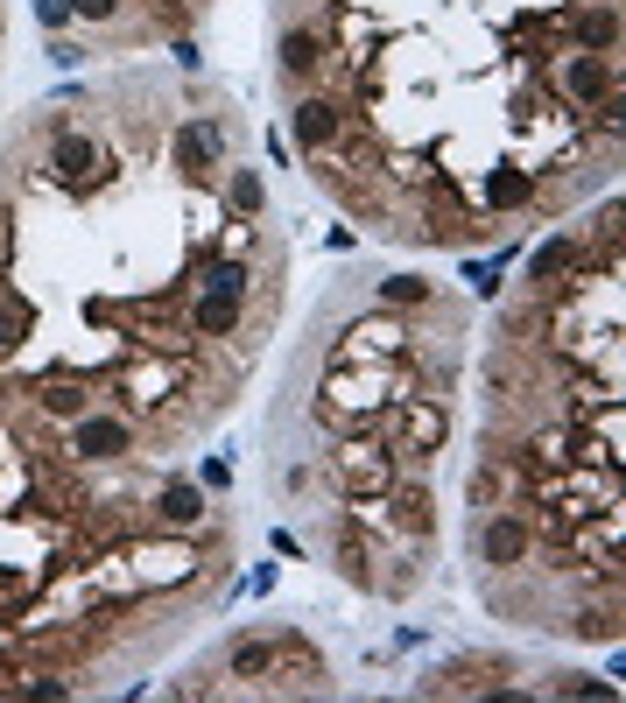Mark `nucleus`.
I'll return each instance as SVG.
<instances>
[{
	"instance_id": "obj_1",
	"label": "nucleus",
	"mask_w": 626,
	"mask_h": 703,
	"mask_svg": "<svg viewBox=\"0 0 626 703\" xmlns=\"http://www.w3.org/2000/svg\"><path fill=\"white\" fill-rule=\"evenodd\" d=\"M240 303H247V267L240 261H226V267H212V275L198 281V331L204 338H226L233 324H240Z\"/></svg>"
},
{
	"instance_id": "obj_2",
	"label": "nucleus",
	"mask_w": 626,
	"mask_h": 703,
	"mask_svg": "<svg viewBox=\"0 0 626 703\" xmlns=\"http://www.w3.org/2000/svg\"><path fill=\"white\" fill-rule=\"evenodd\" d=\"M71 451H78L85 465H113V457L134 451V423L127 415H107V409H85L78 423H71Z\"/></svg>"
},
{
	"instance_id": "obj_3",
	"label": "nucleus",
	"mask_w": 626,
	"mask_h": 703,
	"mask_svg": "<svg viewBox=\"0 0 626 703\" xmlns=\"http://www.w3.org/2000/svg\"><path fill=\"white\" fill-rule=\"evenodd\" d=\"M472 549H479V563H493V570H514V563L528 556V528H521L514 514H493L486 528H472Z\"/></svg>"
},
{
	"instance_id": "obj_4",
	"label": "nucleus",
	"mask_w": 626,
	"mask_h": 703,
	"mask_svg": "<svg viewBox=\"0 0 626 703\" xmlns=\"http://www.w3.org/2000/svg\"><path fill=\"white\" fill-rule=\"evenodd\" d=\"M556 85L571 92V106H591V99H605V57H591V50L556 57Z\"/></svg>"
},
{
	"instance_id": "obj_5",
	"label": "nucleus",
	"mask_w": 626,
	"mask_h": 703,
	"mask_svg": "<svg viewBox=\"0 0 626 703\" xmlns=\"http://www.w3.org/2000/svg\"><path fill=\"white\" fill-rule=\"evenodd\" d=\"M289 127H296V148H331L338 141V106L331 99H296V113H289Z\"/></svg>"
},
{
	"instance_id": "obj_6",
	"label": "nucleus",
	"mask_w": 626,
	"mask_h": 703,
	"mask_svg": "<svg viewBox=\"0 0 626 703\" xmlns=\"http://www.w3.org/2000/svg\"><path fill=\"white\" fill-rule=\"evenodd\" d=\"M212 162H218V127L212 120H184V127H176V170L204 176Z\"/></svg>"
},
{
	"instance_id": "obj_7",
	"label": "nucleus",
	"mask_w": 626,
	"mask_h": 703,
	"mask_svg": "<svg viewBox=\"0 0 626 703\" xmlns=\"http://www.w3.org/2000/svg\"><path fill=\"white\" fill-rule=\"evenodd\" d=\"M317 64H324V42L310 36V28H289V36H281V78H296V85H303Z\"/></svg>"
},
{
	"instance_id": "obj_8",
	"label": "nucleus",
	"mask_w": 626,
	"mask_h": 703,
	"mask_svg": "<svg viewBox=\"0 0 626 703\" xmlns=\"http://www.w3.org/2000/svg\"><path fill=\"white\" fill-rule=\"evenodd\" d=\"M155 514L170 520V528H198V514H204V500H198V486H170L155 500Z\"/></svg>"
},
{
	"instance_id": "obj_9",
	"label": "nucleus",
	"mask_w": 626,
	"mask_h": 703,
	"mask_svg": "<svg viewBox=\"0 0 626 703\" xmlns=\"http://www.w3.org/2000/svg\"><path fill=\"white\" fill-rule=\"evenodd\" d=\"M226 204H233V218H261V204H267L261 176H253V170H233V184H226Z\"/></svg>"
},
{
	"instance_id": "obj_10",
	"label": "nucleus",
	"mask_w": 626,
	"mask_h": 703,
	"mask_svg": "<svg viewBox=\"0 0 626 703\" xmlns=\"http://www.w3.org/2000/svg\"><path fill=\"white\" fill-rule=\"evenodd\" d=\"M92 141H85V134H64V141H57V176H64V184H85V170H92Z\"/></svg>"
},
{
	"instance_id": "obj_11",
	"label": "nucleus",
	"mask_w": 626,
	"mask_h": 703,
	"mask_svg": "<svg viewBox=\"0 0 626 703\" xmlns=\"http://www.w3.org/2000/svg\"><path fill=\"white\" fill-rule=\"evenodd\" d=\"M571 261H577V247H571V239H549V247L528 261V281H549V275H563Z\"/></svg>"
},
{
	"instance_id": "obj_12",
	"label": "nucleus",
	"mask_w": 626,
	"mask_h": 703,
	"mask_svg": "<svg viewBox=\"0 0 626 703\" xmlns=\"http://www.w3.org/2000/svg\"><path fill=\"white\" fill-rule=\"evenodd\" d=\"M486 198H493V204H528L535 184H528V176H514V170H493V176H486Z\"/></svg>"
},
{
	"instance_id": "obj_13",
	"label": "nucleus",
	"mask_w": 626,
	"mask_h": 703,
	"mask_svg": "<svg viewBox=\"0 0 626 703\" xmlns=\"http://www.w3.org/2000/svg\"><path fill=\"white\" fill-rule=\"evenodd\" d=\"M42 409H50V415H71V423H78V415L92 409V401H85V387H42Z\"/></svg>"
},
{
	"instance_id": "obj_14",
	"label": "nucleus",
	"mask_w": 626,
	"mask_h": 703,
	"mask_svg": "<svg viewBox=\"0 0 626 703\" xmlns=\"http://www.w3.org/2000/svg\"><path fill=\"white\" fill-rule=\"evenodd\" d=\"M267 654H275L267 640H233V676H261Z\"/></svg>"
},
{
	"instance_id": "obj_15",
	"label": "nucleus",
	"mask_w": 626,
	"mask_h": 703,
	"mask_svg": "<svg viewBox=\"0 0 626 703\" xmlns=\"http://www.w3.org/2000/svg\"><path fill=\"white\" fill-rule=\"evenodd\" d=\"M387 303H429V281H415V275H387Z\"/></svg>"
},
{
	"instance_id": "obj_16",
	"label": "nucleus",
	"mask_w": 626,
	"mask_h": 703,
	"mask_svg": "<svg viewBox=\"0 0 626 703\" xmlns=\"http://www.w3.org/2000/svg\"><path fill=\"white\" fill-rule=\"evenodd\" d=\"M14 346H22V310H14V303H0V359H8Z\"/></svg>"
},
{
	"instance_id": "obj_17",
	"label": "nucleus",
	"mask_w": 626,
	"mask_h": 703,
	"mask_svg": "<svg viewBox=\"0 0 626 703\" xmlns=\"http://www.w3.org/2000/svg\"><path fill=\"white\" fill-rule=\"evenodd\" d=\"M71 14H85V22H113L121 0H71Z\"/></svg>"
},
{
	"instance_id": "obj_18",
	"label": "nucleus",
	"mask_w": 626,
	"mask_h": 703,
	"mask_svg": "<svg viewBox=\"0 0 626 703\" xmlns=\"http://www.w3.org/2000/svg\"><path fill=\"white\" fill-rule=\"evenodd\" d=\"M36 22L42 28H64L71 22V0H36Z\"/></svg>"
},
{
	"instance_id": "obj_19",
	"label": "nucleus",
	"mask_w": 626,
	"mask_h": 703,
	"mask_svg": "<svg viewBox=\"0 0 626 703\" xmlns=\"http://www.w3.org/2000/svg\"><path fill=\"white\" fill-rule=\"evenodd\" d=\"M0 239H8V212H0Z\"/></svg>"
}]
</instances>
